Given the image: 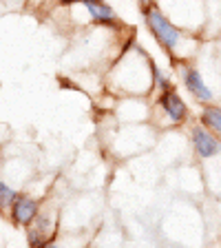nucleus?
<instances>
[{
	"label": "nucleus",
	"mask_w": 221,
	"mask_h": 248,
	"mask_svg": "<svg viewBox=\"0 0 221 248\" xmlns=\"http://www.w3.org/2000/svg\"><path fill=\"white\" fill-rule=\"evenodd\" d=\"M15 195H18V191H15L14 186H9L7 182L0 180V213L2 211H9L11 204H14Z\"/></svg>",
	"instance_id": "obj_11"
},
{
	"label": "nucleus",
	"mask_w": 221,
	"mask_h": 248,
	"mask_svg": "<svg viewBox=\"0 0 221 248\" xmlns=\"http://www.w3.org/2000/svg\"><path fill=\"white\" fill-rule=\"evenodd\" d=\"M142 16H144L146 29L150 31V36L168 53L173 62H192L201 53V46L206 40L197 33L177 27L155 2L142 7Z\"/></svg>",
	"instance_id": "obj_2"
},
{
	"label": "nucleus",
	"mask_w": 221,
	"mask_h": 248,
	"mask_svg": "<svg viewBox=\"0 0 221 248\" xmlns=\"http://www.w3.org/2000/svg\"><path fill=\"white\" fill-rule=\"evenodd\" d=\"M175 64H179V69H181L179 73H181V82H184L186 91L191 93L197 102L199 104L215 102V91H212V87L206 82L201 69H197L192 62H175Z\"/></svg>",
	"instance_id": "obj_5"
},
{
	"label": "nucleus",
	"mask_w": 221,
	"mask_h": 248,
	"mask_svg": "<svg viewBox=\"0 0 221 248\" xmlns=\"http://www.w3.org/2000/svg\"><path fill=\"white\" fill-rule=\"evenodd\" d=\"M170 20L177 27L197 33L204 38V29H206V0H153Z\"/></svg>",
	"instance_id": "obj_3"
},
{
	"label": "nucleus",
	"mask_w": 221,
	"mask_h": 248,
	"mask_svg": "<svg viewBox=\"0 0 221 248\" xmlns=\"http://www.w3.org/2000/svg\"><path fill=\"white\" fill-rule=\"evenodd\" d=\"M56 226H58V213L40 208L36 219L27 226V231H29V244H33V246L49 244L53 239V235H56Z\"/></svg>",
	"instance_id": "obj_7"
},
{
	"label": "nucleus",
	"mask_w": 221,
	"mask_h": 248,
	"mask_svg": "<svg viewBox=\"0 0 221 248\" xmlns=\"http://www.w3.org/2000/svg\"><path fill=\"white\" fill-rule=\"evenodd\" d=\"M188 118H191V108L175 87L157 93V100L150 107V124L157 131L181 126L188 122Z\"/></svg>",
	"instance_id": "obj_4"
},
{
	"label": "nucleus",
	"mask_w": 221,
	"mask_h": 248,
	"mask_svg": "<svg viewBox=\"0 0 221 248\" xmlns=\"http://www.w3.org/2000/svg\"><path fill=\"white\" fill-rule=\"evenodd\" d=\"M84 7L91 25L95 27H113L118 25V14L106 0H77Z\"/></svg>",
	"instance_id": "obj_9"
},
{
	"label": "nucleus",
	"mask_w": 221,
	"mask_h": 248,
	"mask_svg": "<svg viewBox=\"0 0 221 248\" xmlns=\"http://www.w3.org/2000/svg\"><path fill=\"white\" fill-rule=\"evenodd\" d=\"M215 60H217V67L221 71V36L215 40Z\"/></svg>",
	"instance_id": "obj_13"
},
{
	"label": "nucleus",
	"mask_w": 221,
	"mask_h": 248,
	"mask_svg": "<svg viewBox=\"0 0 221 248\" xmlns=\"http://www.w3.org/2000/svg\"><path fill=\"white\" fill-rule=\"evenodd\" d=\"M153 71L155 62L150 60L148 53L129 42L106 71V89L115 98H126V95L148 98L155 91Z\"/></svg>",
	"instance_id": "obj_1"
},
{
	"label": "nucleus",
	"mask_w": 221,
	"mask_h": 248,
	"mask_svg": "<svg viewBox=\"0 0 221 248\" xmlns=\"http://www.w3.org/2000/svg\"><path fill=\"white\" fill-rule=\"evenodd\" d=\"M38 213H40V202H38L36 197L27 195V193H18L9 208V215H11V219H14V224L15 226H22V228L29 226V224L36 219Z\"/></svg>",
	"instance_id": "obj_8"
},
{
	"label": "nucleus",
	"mask_w": 221,
	"mask_h": 248,
	"mask_svg": "<svg viewBox=\"0 0 221 248\" xmlns=\"http://www.w3.org/2000/svg\"><path fill=\"white\" fill-rule=\"evenodd\" d=\"M155 91L162 93V91H168V89H173V82L168 80V76H166L164 71H162L157 64H155Z\"/></svg>",
	"instance_id": "obj_12"
},
{
	"label": "nucleus",
	"mask_w": 221,
	"mask_h": 248,
	"mask_svg": "<svg viewBox=\"0 0 221 248\" xmlns=\"http://www.w3.org/2000/svg\"><path fill=\"white\" fill-rule=\"evenodd\" d=\"M51 2H56V5H60V7H69V5H73V2H77V0H51Z\"/></svg>",
	"instance_id": "obj_14"
},
{
	"label": "nucleus",
	"mask_w": 221,
	"mask_h": 248,
	"mask_svg": "<svg viewBox=\"0 0 221 248\" xmlns=\"http://www.w3.org/2000/svg\"><path fill=\"white\" fill-rule=\"evenodd\" d=\"M199 122L206 124L210 131H215L221 138V104L210 102V104H201L199 111Z\"/></svg>",
	"instance_id": "obj_10"
},
{
	"label": "nucleus",
	"mask_w": 221,
	"mask_h": 248,
	"mask_svg": "<svg viewBox=\"0 0 221 248\" xmlns=\"http://www.w3.org/2000/svg\"><path fill=\"white\" fill-rule=\"evenodd\" d=\"M191 146L199 160H212L221 155V138L201 122L191 126Z\"/></svg>",
	"instance_id": "obj_6"
},
{
	"label": "nucleus",
	"mask_w": 221,
	"mask_h": 248,
	"mask_svg": "<svg viewBox=\"0 0 221 248\" xmlns=\"http://www.w3.org/2000/svg\"><path fill=\"white\" fill-rule=\"evenodd\" d=\"M5 2H9V0H5Z\"/></svg>",
	"instance_id": "obj_15"
}]
</instances>
